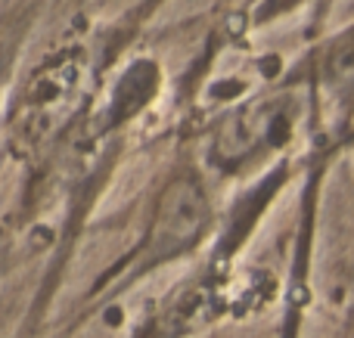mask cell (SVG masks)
Returning <instances> with one entry per match:
<instances>
[{
    "label": "cell",
    "mask_w": 354,
    "mask_h": 338,
    "mask_svg": "<svg viewBox=\"0 0 354 338\" xmlns=\"http://www.w3.org/2000/svg\"><path fill=\"white\" fill-rule=\"evenodd\" d=\"M221 223L224 215L214 196V177L202 165L196 143H189L156 174L143 199L140 233L109 277H103V292H122L159 267L202 252V246L218 239Z\"/></svg>",
    "instance_id": "obj_1"
},
{
    "label": "cell",
    "mask_w": 354,
    "mask_h": 338,
    "mask_svg": "<svg viewBox=\"0 0 354 338\" xmlns=\"http://www.w3.org/2000/svg\"><path fill=\"white\" fill-rule=\"evenodd\" d=\"M299 93L295 87L277 84L274 90L249 99L227 103L205 130L199 134L196 152L214 180H249L255 183L274 171L283 149L289 146L299 118Z\"/></svg>",
    "instance_id": "obj_2"
},
{
    "label": "cell",
    "mask_w": 354,
    "mask_h": 338,
    "mask_svg": "<svg viewBox=\"0 0 354 338\" xmlns=\"http://www.w3.org/2000/svg\"><path fill=\"white\" fill-rule=\"evenodd\" d=\"M280 84L305 93L336 134L348 128L354 121V22L314 43Z\"/></svg>",
    "instance_id": "obj_3"
}]
</instances>
